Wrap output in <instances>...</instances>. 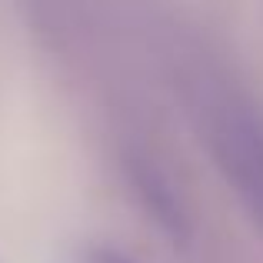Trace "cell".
I'll list each match as a JSON object with an SVG mask.
<instances>
[{"label": "cell", "mask_w": 263, "mask_h": 263, "mask_svg": "<svg viewBox=\"0 0 263 263\" xmlns=\"http://www.w3.org/2000/svg\"><path fill=\"white\" fill-rule=\"evenodd\" d=\"M213 147L227 180L240 190L253 220L263 227V127L240 103H223L213 110Z\"/></svg>", "instance_id": "1"}]
</instances>
